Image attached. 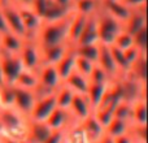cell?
Segmentation results:
<instances>
[{"instance_id": "obj_1", "label": "cell", "mask_w": 148, "mask_h": 143, "mask_svg": "<svg viewBox=\"0 0 148 143\" xmlns=\"http://www.w3.org/2000/svg\"><path fill=\"white\" fill-rule=\"evenodd\" d=\"M29 117L13 107L0 108V135L5 141L26 143Z\"/></svg>"}, {"instance_id": "obj_2", "label": "cell", "mask_w": 148, "mask_h": 143, "mask_svg": "<svg viewBox=\"0 0 148 143\" xmlns=\"http://www.w3.org/2000/svg\"><path fill=\"white\" fill-rule=\"evenodd\" d=\"M73 13H70L69 16L61 18V20L42 23L40 29L38 30L35 38H34L40 48L68 43V30H69V23Z\"/></svg>"}, {"instance_id": "obj_3", "label": "cell", "mask_w": 148, "mask_h": 143, "mask_svg": "<svg viewBox=\"0 0 148 143\" xmlns=\"http://www.w3.org/2000/svg\"><path fill=\"white\" fill-rule=\"evenodd\" d=\"M96 25L99 43L105 46H112L116 36L122 30V23L109 16L105 10H103L101 7L96 12Z\"/></svg>"}, {"instance_id": "obj_4", "label": "cell", "mask_w": 148, "mask_h": 143, "mask_svg": "<svg viewBox=\"0 0 148 143\" xmlns=\"http://www.w3.org/2000/svg\"><path fill=\"white\" fill-rule=\"evenodd\" d=\"M121 90V98L123 102L133 104L138 99L147 98V85L140 83L139 81L131 78L130 76H123L117 79Z\"/></svg>"}, {"instance_id": "obj_5", "label": "cell", "mask_w": 148, "mask_h": 143, "mask_svg": "<svg viewBox=\"0 0 148 143\" xmlns=\"http://www.w3.org/2000/svg\"><path fill=\"white\" fill-rule=\"evenodd\" d=\"M18 56L25 69L36 70L42 64L40 47L34 38H25Z\"/></svg>"}, {"instance_id": "obj_6", "label": "cell", "mask_w": 148, "mask_h": 143, "mask_svg": "<svg viewBox=\"0 0 148 143\" xmlns=\"http://www.w3.org/2000/svg\"><path fill=\"white\" fill-rule=\"evenodd\" d=\"M0 67H1L4 83L8 85L14 83L18 74L22 72V69H25L18 55L8 54L4 51H0Z\"/></svg>"}, {"instance_id": "obj_7", "label": "cell", "mask_w": 148, "mask_h": 143, "mask_svg": "<svg viewBox=\"0 0 148 143\" xmlns=\"http://www.w3.org/2000/svg\"><path fill=\"white\" fill-rule=\"evenodd\" d=\"M1 10H3V16H4V21L8 28V31L25 39L26 30L23 28V23H22V20H21L20 13H18L17 7H14V5L10 4L7 0H1Z\"/></svg>"}, {"instance_id": "obj_8", "label": "cell", "mask_w": 148, "mask_h": 143, "mask_svg": "<svg viewBox=\"0 0 148 143\" xmlns=\"http://www.w3.org/2000/svg\"><path fill=\"white\" fill-rule=\"evenodd\" d=\"M36 76H38V82H39L38 85L49 92H55L62 83L55 65L42 64L36 69Z\"/></svg>"}, {"instance_id": "obj_9", "label": "cell", "mask_w": 148, "mask_h": 143, "mask_svg": "<svg viewBox=\"0 0 148 143\" xmlns=\"http://www.w3.org/2000/svg\"><path fill=\"white\" fill-rule=\"evenodd\" d=\"M56 108V99H55V92L53 94L46 95L43 98H39L35 100L33 105L30 115H29V120L31 121H39V122H46L48 116L52 113V111Z\"/></svg>"}, {"instance_id": "obj_10", "label": "cell", "mask_w": 148, "mask_h": 143, "mask_svg": "<svg viewBox=\"0 0 148 143\" xmlns=\"http://www.w3.org/2000/svg\"><path fill=\"white\" fill-rule=\"evenodd\" d=\"M17 9L26 30V38H35L36 33L43 23L42 17L31 7H17Z\"/></svg>"}, {"instance_id": "obj_11", "label": "cell", "mask_w": 148, "mask_h": 143, "mask_svg": "<svg viewBox=\"0 0 148 143\" xmlns=\"http://www.w3.org/2000/svg\"><path fill=\"white\" fill-rule=\"evenodd\" d=\"M35 95H34L33 90H26L21 89V87L14 86V103H13V108L29 117L33 105L35 103Z\"/></svg>"}, {"instance_id": "obj_12", "label": "cell", "mask_w": 148, "mask_h": 143, "mask_svg": "<svg viewBox=\"0 0 148 143\" xmlns=\"http://www.w3.org/2000/svg\"><path fill=\"white\" fill-rule=\"evenodd\" d=\"M68 111L72 115V117L75 121H78V122H81L87 116L91 115L92 108H91L88 99H87L86 94H74Z\"/></svg>"}, {"instance_id": "obj_13", "label": "cell", "mask_w": 148, "mask_h": 143, "mask_svg": "<svg viewBox=\"0 0 148 143\" xmlns=\"http://www.w3.org/2000/svg\"><path fill=\"white\" fill-rule=\"evenodd\" d=\"M74 122H78V121H75L72 117L69 111L59 107L55 108L51 115L48 116V118L46 120V125L51 130H65L68 126H70Z\"/></svg>"}, {"instance_id": "obj_14", "label": "cell", "mask_w": 148, "mask_h": 143, "mask_svg": "<svg viewBox=\"0 0 148 143\" xmlns=\"http://www.w3.org/2000/svg\"><path fill=\"white\" fill-rule=\"evenodd\" d=\"M96 65L100 67L105 73L108 74V77L110 78V81H116V79H120V72H118L117 67H116V63L110 54L109 46H105V44H100V51H99V57H97Z\"/></svg>"}, {"instance_id": "obj_15", "label": "cell", "mask_w": 148, "mask_h": 143, "mask_svg": "<svg viewBox=\"0 0 148 143\" xmlns=\"http://www.w3.org/2000/svg\"><path fill=\"white\" fill-rule=\"evenodd\" d=\"M147 28V7L140 8V9H134L131 10L129 18L123 22L122 29L126 33L134 35L138 33L140 29Z\"/></svg>"}, {"instance_id": "obj_16", "label": "cell", "mask_w": 148, "mask_h": 143, "mask_svg": "<svg viewBox=\"0 0 148 143\" xmlns=\"http://www.w3.org/2000/svg\"><path fill=\"white\" fill-rule=\"evenodd\" d=\"M79 125H81L82 130L84 131L90 143L97 142L105 134V129L103 128V125L96 120V117L92 113L90 116H87L84 120H82L79 122Z\"/></svg>"}, {"instance_id": "obj_17", "label": "cell", "mask_w": 148, "mask_h": 143, "mask_svg": "<svg viewBox=\"0 0 148 143\" xmlns=\"http://www.w3.org/2000/svg\"><path fill=\"white\" fill-rule=\"evenodd\" d=\"M100 7H101L103 10H105L108 14L112 16L113 18H116L122 25L131 13V10L129 8H126L122 3L117 1V0H101Z\"/></svg>"}, {"instance_id": "obj_18", "label": "cell", "mask_w": 148, "mask_h": 143, "mask_svg": "<svg viewBox=\"0 0 148 143\" xmlns=\"http://www.w3.org/2000/svg\"><path fill=\"white\" fill-rule=\"evenodd\" d=\"M75 57H77L75 46L69 44V46H68V48H66V51H65V54H64V56L61 57V60H60V61L55 65V67H56L57 73H59V76H60V78H61L62 82H64V79L74 70Z\"/></svg>"}, {"instance_id": "obj_19", "label": "cell", "mask_w": 148, "mask_h": 143, "mask_svg": "<svg viewBox=\"0 0 148 143\" xmlns=\"http://www.w3.org/2000/svg\"><path fill=\"white\" fill-rule=\"evenodd\" d=\"M51 129L46 125V122L29 120V129H27V138L26 143H44L48 135L51 134Z\"/></svg>"}, {"instance_id": "obj_20", "label": "cell", "mask_w": 148, "mask_h": 143, "mask_svg": "<svg viewBox=\"0 0 148 143\" xmlns=\"http://www.w3.org/2000/svg\"><path fill=\"white\" fill-rule=\"evenodd\" d=\"M99 43V36H97V25H96V13L92 16H88L86 18V23L82 30V34L79 36L75 46L82 44H94Z\"/></svg>"}, {"instance_id": "obj_21", "label": "cell", "mask_w": 148, "mask_h": 143, "mask_svg": "<svg viewBox=\"0 0 148 143\" xmlns=\"http://www.w3.org/2000/svg\"><path fill=\"white\" fill-rule=\"evenodd\" d=\"M68 46H69V43L60 44V46H52V47H44V48H40L42 64L56 65L57 63L61 60V57L64 56Z\"/></svg>"}, {"instance_id": "obj_22", "label": "cell", "mask_w": 148, "mask_h": 143, "mask_svg": "<svg viewBox=\"0 0 148 143\" xmlns=\"http://www.w3.org/2000/svg\"><path fill=\"white\" fill-rule=\"evenodd\" d=\"M0 41H1V51L8 52V54L18 55L21 48H22L25 39L10 33V31H7V33L0 34Z\"/></svg>"}, {"instance_id": "obj_23", "label": "cell", "mask_w": 148, "mask_h": 143, "mask_svg": "<svg viewBox=\"0 0 148 143\" xmlns=\"http://www.w3.org/2000/svg\"><path fill=\"white\" fill-rule=\"evenodd\" d=\"M62 83L65 86H68L72 91H74L75 94H86L87 89H88V78L82 74H79L78 72L73 70L66 78L64 79Z\"/></svg>"}, {"instance_id": "obj_24", "label": "cell", "mask_w": 148, "mask_h": 143, "mask_svg": "<svg viewBox=\"0 0 148 143\" xmlns=\"http://www.w3.org/2000/svg\"><path fill=\"white\" fill-rule=\"evenodd\" d=\"M86 16L78 14V13H73L72 20L69 23V30H68V43L75 46L78 42L79 36L82 34V30L86 23Z\"/></svg>"}, {"instance_id": "obj_25", "label": "cell", "mask_w": 148, "mask_h": 143, "mask_svg": "<svg viewBox=\"0 0 148 143\" xmlns=\"http://www.w3.org/2000/svg\"><path fill=\"white\" fill-rule=\"evenodd\" d=\"M126 76H130L131 78L139 81L140 83L147 85V54H142L130 65L129 73Z\"/></svg>"}, {"instance_id": "obj_26", "label": "cell", "mask_w": 148, "mask_h": 143, "mask_svg": "<svg viewBox=\"0 0 148 143\" xmlns=\"http://www.w3.org/2000/svg\"><path fill=\"white\" fill-rule=\"evenodd\" d=\"M38 76H36V70H30V69H22L18 77L16 78L13 86L21 87V89L26 90H35V87L38 86Z\"/></svg>"}, {"instance_id": "obj_27", "label": "cell", "mask_w": 148, "mask_h": 143, "mask_svg": "<svg viewBox=\"0 0 148 143\" xmlns=\"http://www.w3.org/2000/svg\"><path fill=\"white\" fill-rule=\"evenodd\" d=\"M131 124L147 125V98L138 99L131 104Z\"/></svg>"}, {"instance_id": "obj_28", "label": "cell", "mask_w": 148, "mask_h": 143, "mask_svg": "<svg viewBox=\"0 0 148 143\" xmlns=\"http://www.w3.org/2000/svg\"><path fill=\"white\" fill-rule=\"evenodd\" d=\"M109 83H104V85L88 83V89H87L86 96H87V99H88L90 104H91L92 111L96 109L97 105L100 104V102H101V99H103V96H104V94H105V91H107Z\"/></svg>"}, {"instance_id": "obj_29", "label": "cell", "mask_w": 148, "mask_h": 143, "mask_svg": "<svg viewBox=\"0 0 148 143\" xmlns=\"http://www.w3.org/2000/svg\"><path fill=\"white\" fill-rule=\"evenodd\" d=\"M101 0H75L73 3V12L82 16H92L100 9Z\"/></svg>"}, {"instance_id": "obj_30", "label": "cell", "mask_w": 148, "mask_h": 143, "mask_svg": "<svg viewBox=\"0 0 148 143\" xmlns=\"http://www.w3.org/2000/svg\"><path fill=\"white\" fill-rule=\"evenodd\" d=\"M64 143H90L79 122H74L65 129Z\"/></svg>"}, {"instance_id": "obj_31", "label": "cell", "mask_w": 148, "mask_h": 143, "mask_svg": "<svg viewBox=\"0 0 148 143\" xmlns=\"http://www.w3.org/2000/svg\"><path fill=\"white\" fill-rule=\"evenodd\" d=\"M75 92L72 91L68 86H65L64 83H61V86L55 91V99H56V107L59 108H64L68 109L72 103V99Z\"/></svg>"}, {"instance_id": "obj_32", "label": "cell", "mask_w": 148, "mask_h": 143, "mask_svg": "<svg viewBox=\"0 0 148 143\" xmlns=\"http://www.w3.org/2000/svg\"><path fill=\"white\" fill-rule=\"evenodd\" d=\"M99 51H100V43L75 46L77 56L84 57V59L92 61L94 64H96V61H97V57H99Z\"/></svg>"}, {"instance_id": "obj_33", "label": "cell", "mask_w": 148, "mask_h": 143, "mask_svg": "<svg viewBox=\"0 0 148 143\" xmlns=\"http://www.w3.org/2000/svg\"><path fill=\"white\" fill-rule=\"evenodd\" d=\"M129 126H130V122L114 117L105 128V134L109 135L110 138H116L118 135H122V134L127 133Z\"/></svg>"}, {"instance_id": "obj_34", "label": "cell", "mask_w": 148, "mask_h": 143, "mask_svg": "<svg viewBox=\"0 0 148 143\" xmlns=\"http://www.w3.org/2000/svg\"><path fill=\"white\" fill-rule=\"evenodd\" d=\"M109 50H110V54H112V57L116 63V67H117L118 72H120V76L123 77L129 73V69H130V64L127 63L125 57V54L123 51L118 50L117 47L114 46H109Z\"/></svg>"}, {"instance_id": "obj_35", "label": "cell", "mask_w": 148, "mask_h": 143, "mask_svg": "<svg viewBox=\"0 0 148 143\" xmlns=\"http://www.w3.org/2000/svg\"><path fill=\"white\" fill-rule=\"evenodd\" d=\"M127 135L131 138L133 143H147V125L130 124Z\"/></svg>"}, {"instance_id": "obj_36", "label": "cell", "mask_w": 148, "mask_h": 143, "mask_svg": "<svg viewBox=\"0 0 148 143\" xmlns=\"http://www.w3.org/2000/svg\"><path fill=\"white\" fill-rule=\"evenodd\" d=\"M92 115L96 117V120L103 125V128H107V125L114 118V107H100L92 111Z\"/></svg>"}, {"instance_id": "obj_37", "label": "cell", "mask_w": 148, "mask_h": 143, "mask_svg": "<svg viewBox=\"0 0 148 143\" xmlns=\"http://www.w3.org/2000/svg\"><path fill=\"white\" fill-rule=\"evenodd\" d=\"M14 103V86L4 83L0 86V105L1 108L13 107Z\"/></svg>"}, {"instance_id": "obj_38", "label": "cell", "mask_w": 148, "mask_h": 143, "mask_svg": "<svg viewBox=\"0 0 148 143\" xmlns=\"http://www.w3.org/2000/svg\"><path fill=\"white\" fill-rule=\"evenodd\" d=\"M114 117L131 124V103L123 100L118 102L114 107Z\"/></svg>"}, {"instance_id": "obj_39", "label": "cell", "mask_w": 148, "mask_h": 143, "mask_svg": "<svg viewBox=\"0 0 148 143\" xmlns=\"http://www.w3.org/2000/svg\"><path fill=\"white\" fill-rule=\"evenodd\" d=\"M112 46L117 47L118 50H121V51H125V50L130 48V47L134 46V41H133V35L129 33H126L125 30H121L120 33H118V35L116 36L114 42H113Z\"/></svg>"}, {"instance_id": "obj_40", "label": "cell", "mask_w": 148, "mask_h": 143, "mask_svg": "<svg viewBox=\"0 0 148 143\" xmlns=\"http://www.w3.org/2000/svg\"><path fill=\"white\" fill-rule=\"evenodd\" d=\"M95 65H96V64H94L92 61L84 59V57L77 56L75 57V64H74V70L78 72L79 74H82V76H84V77H87V78H88L90 73L92 72V69H94Z\"/></svg>"}, {"instance_id": "obj_41", "label": "cell", "mask_w": 148, "mask_h": 143, "mask_svg": "<svg viewBox=\"0 0 148 143\" xmlns=\"http://www.w3.org/2000/svg\"><path fill=\"white\" fill-rule=\"evenodd\" d=\"M88 82L90 83L104 85V83H109V82H112V81H110V78L108 77V74L105 73L101 68L97 67V65H95L94 69H92V72L88 76Z\"/></svg>"}, {"instance_id": "obj_42", "label": "cell", "mask_w": 148, "mask_h": 143, "mask_svg": "<svg viewBox=\"0 0 148 143\" xmlns=\"http://www.w3.org/2000/svg\"><path fill=\"white\" fill-rule=\"evenodd\" d=\"M134 46L139 50V51L147 54V28H143L133 35Z\"/></svg>"}, {"instance_id": "obj_43", "label": "cell", "mask_w": 148, "mask_h": 143, "mask_svg": "<svg viewBox=\"0 0 148 143\" xmlns=\"http://www.w3.org/2000/svg\"><path fill=\"white\" fill-rule=\"evenodd\" d=\"M120 3H122L126 8H129L130 10L134 9H140V8L147 7V0H118Z\"/></svg>"}, {"instance_id": "obj_44", "label": "cell", "mask_w": 148, "mask_h": 143, "mask_svg": "<svg viewBox=\"0 0 148 143\" xmlns=\"http://www.w3.org/2000/svg\"><path fill=\"white\" fill-rule=\"evenodd\" d=\"M123 54H125V57H126V60H127V63L131 65L139 56H140L142 54H144V52L139 51L135 46H133V47H130V48L125 50V51H123Z\"/></svg>"}, {"instance_id": "obj_45", "label": "cell", "mask_w": 148, "mask_h": 143, "mask_svg": "<svg viewBox=\"0 0 148 143\" xmlns=\"http://www.w3.org/2000/svg\"><path fill=\"white\" fill-rule=\"evenodd\" d=\"M65 130H52L44 143H64Z\"/></svg>"}, {"instance_id": "obj_46", "label": "cell", "mask_w": 148, "mask_h": 143, "mask_svg": "<svg viewBox=\"0 0 148 143\" xmlns=\"http://www.w3.org/2000/svg\"><path fill=\"white\" fill-rule=\"evenodd\" d=\"M14 7H31L34 0H7Z\"/></svg>"}, {"instance_id": "obj_47", "label": "cell", "mask_w": 148, "mask_h": 143, "mask_svg": "<svg viewBox=\"0 0 148 143\" xmlns=\"http://www.w3.org/2000/svg\"><path fill=\"white\" fill-rule=\"evenodd\" d=\"M56 5H60L62 8H68V9H73V3L74 0H51Z\"/></svg>"}, {"instance_id": "obj_48", "label": "cell", "mask_w": 148, "mask_h": 143, "mask_svg": "<svg viewBox=\"0 0 148 143\" xmlns=\"http://www.w3.org/2000/svg\"><path fill=\"white\" fill-rule=\"evenodd\" d=\"M113 143H133V141H131V138L126 133V134H122V135H118L116 138H113Z\"/></svg>"}, {"instance_id": "obj_49", "label": "cell", "mask_w": 148, "mask_h": 143, "mask_svg": "<svg viewBox=\"0 0 148 143\" xmlns=\"http://www.w3.org/2000/svg\"><path fill=\"white\" fill-rule=\"evenodd\" d=\"M7 31H8V28L4 21V16H3V10H1V0H0V34L7 33Z\"/></svg>"}, {"instance_id": "obj_50", "label": "cell", "mask_w": 148, "mask_h": 143, "mask_svg": "<svg viewBox=\"0 0 148 143\" xmlns=\"http://www.w3.org/2000/svg\"><path fill=\"white\" fill-rule=\"evenodd\" d=\"M95 143H113V138H110L109 135H107V134H104V135L101 137V138L99 139L97 142Z\"/></svg>"}, {"instance_id": "obj_51", "label": "cell", "mask_w": 148, "mask_h": 143, "mask_svg": "<svg viewBox=\"0 0 148 143\" xmlns=\"http://www.w3.org/2000/svg\"><path fill=\"white\" fill-rule=\"evenodd\" d=\"M4 85V78H3V72H1V67H0V86Z\"/></svg>"}, {"instance_id": "obj_52", "label": "cell", "mask_w": 148, "mask_h": 143, "mask_svg": "<svg viewBox=\"0 0 148 143\" xmlns=\"http://www.w3.org/2000/svg\"><path fill=\"white\" fill-rule=\"evenodd\" d=\"M0 143H4V139H3L1 135H0Z\"/></svg>"}, {"instance_id": "obj_53", "label": "cell", "mask_w": 148, "mask_h": 143, "mask_svg": "<svg viewBox=\"0 0 148 143\" xmlns=\"http://www.w3.org/2000/svg\"><path fill=\"white\" fill-rule=\"evenodd\" d=\"M0 51H1V41H0Z\"/></svg>"}, {"instance_id": "obj_54", "label": "cell", "mask_w": 148, "mask_h": 143, "mask_svg": "<svg viewBox=\"0 0 148 143\" xmlns=\"http://www.w3.org/2000/svg\"><path fill=\"white\" fill-rule=\"evenodd\" d=\"M0 108H1V105H0Z\"/></svg>"}, {"instance_id": "obj_55", "label": "cell", "mask_w": 148, "mask_h": 143, "mask_svg": "<svg viewBox=\"0 0 148 143\" xmlns=\"http://www.w3.org/2000/svg\"><path fill=\"white\" fill-rule=\"evenodd\" d=\"M74 1H75V0H74Z\"/></svg>"}, {"instance_id": "obj_56", "label": "cell", "mask_w": 148, "mask_h": 143, "mask_svg": "<svg viewBox=\"0 0 148 143\" xmlns=\"http://www.w3.org/2000/svg\"><path fill=\"white\" fill-rule=\"evenodd\" d=\"M117 1H118V0H117Z\"/></svg>"}]
</instances>
